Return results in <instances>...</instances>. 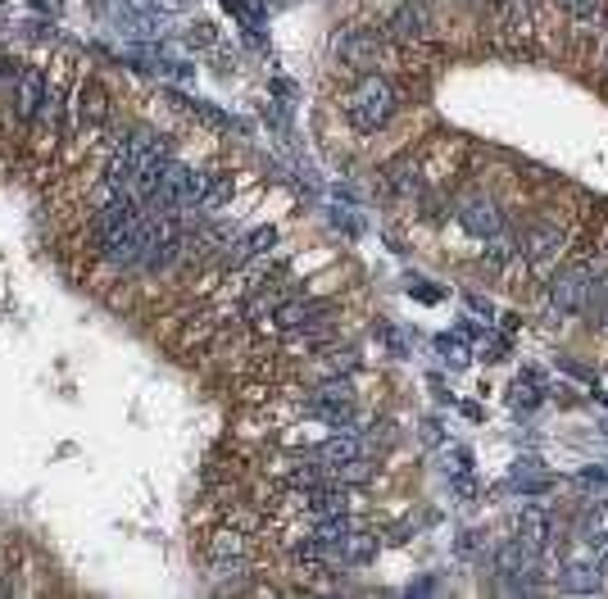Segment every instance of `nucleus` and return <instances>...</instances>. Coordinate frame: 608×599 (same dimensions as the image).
<instances>
[{
    "label": "nucleus",
    "instance_id": "f257e3e1",
    "mask_svg": "<svg viewBox=\"0 0 608 599\" xmlns=\"http://www.w3.org/2000/svg\"><path fill=\"white\" fill-rule=\"evenodd\" d=\"M395 105H400V96H395L391 82L377 78V73H363V82L345 100V118L354 123V132H377L391 123Z\"/></svg>",
    "mask_w": 608,
    "mask_h": 599
},
{
    "label": "nucleus",
    "instance_id": "f03ea898",
    "mask_svg": "<svg viewBox=\"0 0 608 599\" xmlns=\"http://www.w3.org/2000/svg\"><path fill=\"white\" fill-rule=\"evenodd\" d=\"M599 286V268L595 264H568L550 277V309L559 318H572V314H586L590 295Z\"/></svg>",
    "mask_w": 608,
    "mask_h": 599
},
{
    "label": "nucleus",
    "instance_id": "7ed1b4c3",
    "mask_svg": "<svg viewBox=\"0 0 608 599\" xmlns=\"http://www.w3.org/2000/svg\"><path fill=\"white\" fill-rule=\"evenodd\" d=\"M137 218H141V200L132 196V191H109L105 205L96 209V223H91V241H96L100 255H105V250L114 246Z\"/></svg>",
    "mask_w": 608,
    "mask_h": 599
},
{
    "label": "nucleus",
    "instance_id": "20e7f679",
    "mask_svg": "<svg viewBox=\"0 0 608 599\" xmlns=\"http://www.w3.org/2000/svg\"><path fill=\"white\" fill-rule=\"evenodd\" d=\"M336 55H341L354 73H377V64H382V32L345 28L341 37H336Z\"/></svg>",
    "mask_w": 608,
    "mask_h": 599
},
{
    "label": "nucleus",
    "instance_id": "39448f33",
    "mask_svg": "<svg viewBox=\"0 0 608 599\" xmlns=\"http://www.w3.org/2000/svg\"><path fill=\"white\" fill-rule=\"evenodd\" d=\"M432 32V5L427 0H400L386 19V37L391 41H422Z\"/></svg>",
    "mask_w": 608,
    "mask_h": 599
},
{
    "label": "nucleus",
    "instance_id": "423d86ee",
    "mask_svg": "<svg viewBox=\"0 0 608 599\" xmlns=\"http://www.w3.org/2000/svg\"><path fill=\"white\" fill-rule=\"evenodd\" d=\"M454 218H459V227H463L468 236H477V241H486V236L504 232V218H500V209H495L491 196H468V200H459Z\"/></svg>",
    "mask_w": 608,
    "mask_h": 599
},
{
    "label": "nucleus",
    "instance_id": "0eeeda50",
    "mask_svg": "<svg viewBox=\"0 0 608 599\" xmlns=\"http://www.w3.org/2000/svg\"><path fill=\"white\" fill-rule=\"evenodd\" d=\"M559 586L568 595H595V590H604V568L590 554H572L559 563Z\"/></svg>",
    "mask_w": 608,
    "mask_h": 599
},
{
    "label": "nucleus",
    "instance_id": "6e6552de",
    "mask_svg": "<svg viewBox=\"0 0 608 599\" xmlns=\"http://www.w3.org/2000/svg\"><path fill=\"white\" fill-rule=\"evenodd\" d=\"M518 250L531 259V264H550V259H559V250H563V227L559 223H531L527 232L518 236Z\"/></svg>",
    "mask_w": 608,
    "mask_h": 599
},
{
    "label": "nucleus",
    "instance_id": "1a4fd4ad",
    "mask_svg": "<svg viewBox=\"0 0 608 599\" xmlns=\"http://www.w3.org/2000/svg\"><path fill=\"white\" fill-rule=\"evenodd\" d=\"M518 541H527L531 550H554V541H559V522L550 518L545 509H536V504H527V509L518 513Z\"/></svg>",
    "mask_w": 608,
    "mask_h": 599
},
{
    "label": "nucleus",
    "instance_id": "9d476101",
    "mask_svg": "<svg viewBox=\"0 0 608 599\" xmlns=\"http://www.w3.org/2000/svg\"><path fill=\"white\" fill-rule=\"evenodd\" d=\"M318 459H323V468L332 472V468H345V463H354V459H368V441H363L354 427H341V432L332 436V441H323L318 445Z\"/></svg>",
    "mask_w": 608,
    "mask_h": 599
},
{
    "label": "nucleus",
    "instance_id": "9b49d317",
    "mask_svg": "<svg viewBox=\"0 0 608 599\" xmlns=\"http://www.w3.org/2000/svg\"><path fill=\"white\" fill-rule=\"evenodd\" d=\"M209 568H214V577H241V572H246V545H241L236 531L214 536V545H209Z\"/></svg>",
    "mask_w": 608,
    "mask_h": 599
},
{
    "label": "nucleus",
    "instance_id": "f8f14e48",
    "mask_svg": "<svg viewBox=\"0 0 608 599\" xmlns=\"http://www.w3.org/2000/svg\"><path fill=\"white\" fill-rule=\"evenodd\" d=\"M323 314H327L323 300H286V305L273 309V323L282 332H304V327H314Z\"/></svg>",
    "mask_w": 608,
    "mask_h": 599
},
{
    "label": "nucleus",
    "instance_id": "ddd939ff",
    "mask_svg": "<svg viewBox=\"0 0 608 599\" xmlns=\"http://www.w3.org/2000/svg\"><path fill=\"white\" fill-rule=\"evenodd\" d=\"M41 105H46V78H41V69L19 73V91H14V114H19L23 123H32V118L41 114Z\"/></svg>",
    "mask_w": 608,
    "mask_h": 599
},
{
    "label": "nucleus",
    "instance_id": "4468645a",
    "mask_svg": "<svg viewBox=\"0 0 608 599\" xmlns=\"http://www.w3.org/2000/svg\"><path fill=\"white\" fill-rule=\"evenodd\" d=\"M78 118L87 123V128H100L109 118V96H105V87H100L96 78H87L78 87Z\"/></svg>",
    "mask_w": 608,
    "mask_h": 599
},
{
    "label": "nucleus",
    "instance_id": "2eb2a0df",
    "mask_svg": "<svg viewBox=\"0 0 608 599\" xmlns=\"http://www.w3.org/2000/svg\"><path fill=\"white\" fill-rule=\"evenodd\" d=\"M577 541L581 545H604L608 541V504H586L577 518Z\"/></svg>",
    "mask_w": 608,
    "mask_h": 599
},
{
    "label": "nucleus",
    "instance_id": "dca6fc26",
    "mask_svg": "<svg viewBox=\"0 0 608 599\" xmlns=\"http://www.w3.org/2000/svg\"><path fill=\"white\" fill-rule=\"evenodd\" d=\"M377 550V536L373 531H359L354 527L350 536H345V550H341V563H350V568H359V563H368Z\"/></svg>",
    "mask_w": 608,
    "mask_h": 599
},
{
    "label": "nucleus",
    "instance_id": "f3484780",
    "mask_svg": "<svg viewBox=\"0 0 608 599\" xmlns=\"http://www.w3.org/2000/svg\"><path fill=\"white\" fill-rule=\"evenodd\" d=\"M168 100H177V105L187 109V114H196L200 123H209V128H232V118H227L223 109L205 105V100H187V96H177V91H168Z\"/></svg>",
    "mask_w": 608,
    "mask_h": 599
},
{
    "label": "nucleus",
    "instance_id": "a211bd4d",
    "mask_svg": "<svg viewBox=\"0 0 608 599\" xmlns=\"http://www.w3.org/2000/svg\"><path fill=\"white\" fill-rule=\"evenodd\" d=\"M273 241H277V232H273V227H259V232H250L246 241H236V246H241V250H232V255H227V259H232V264H241V259H250V255H264V250L273 246Z\"/></svg>",
    "mask_w": 608,
    "mask_h": 599
},
{
    "label": "nucleus",
    "instance_id": "6ab92c4d",
    "mask_svg": "<svg viewBox=\"0 0 608 599\" xmlns=\"http://www.w3.org/2000/svg\"><path fill=\"white\" fill-rule=\"evenodd\" d=\"M513 255H518V236H509V232H495V236H486V264H491V268L509 264Z\"/></svg>",
    "mask_w": 608,
    "mask_h": 599
},
{
    "label": "nucleus",
    "instance_id": "aec40b11",
    "mask_svg": "<svg viewBox=\"0 0 608 599\" xmlns=\"http://www.w3.org/2000/svg\"><path fill=\"white\" fill-rule=\"evenodd\" d=\"M232 196V177H209V187H205V196H200V205H196V214H214L223 200Z\"/></svg>",
    "mask_w": 608,
    "mask_h": 599
},
{
    "label": "nucleus",
    "instance_id": "412c9836",
    "mask_svg": "<svg viewBox=\"0 0 608 599\" xmlns=\"http://www.w3.org/2000/svg\"><path fill=\"white\" fill-rule=\"evenodd\" d=\"M536 400H540V377L536 373L518 377V386H513V404H518V409H531Z\"/></svg>",
    "mask_w": 608,
    "mask_h": 599
},
{
    "label": "nucleus",
    "instance_id": "4be33fe9",
    "mask_svg": "<svg viewBox=\"0 0 608 599\" xmlns=\"http://www.w3.org/2000/svg\"><path fill=\"white\" fill-rule=\"evenodd\" d=\"M436 350L445 354V364H450V368L468 364V345H463V336H441V341H436Z\"/></svg>",
    "mask_w": 608,
    "mask_h": 599
},
{
    "label": "nucleus",
    "instance_id": "5701e85b",
    "mask_svg": "<svg viewBox=\"0 0 608 599\" xmlns=\"http://www.w3.org/2000/svg\"><path fill=\"white\" fill-rule=\"evenodd\" d=\"M563 10L572 14L577 23H595V14H599V0H559Z\"/></svg>",
    "mask_w": 608,
    "mask_h": 599
},
{
    "label": "nucleus",
    "instance_id": "b1692460",
    "mask_svg": "<svg viewBox=\"0 0 608 599\" xmlns=\"http://www.w3.org/2000/svg\"><path fill=\"white\" fill-rule=\"evenodd\" d=\"M409 295L413 300H422V305H436V300H441V286H409Z\"/></svg>",
    "mask_w": 608,
    "mask_h": 599
},
{
    "label": "nucleus",
    "instance_id": "393cba45",
    "mask_svg": "<svg viewBox=\"0 0 608 599\" xmlns=\"http://www.w3.org/2000/svg\"><path fill=\"white\" fill-rule=\"evenodd\" d=\"M559 368H563V373H572V377H581V382H595V373L581 368V364H572V359H559Z\"/></svg>",
    "mask_w": 608,
    "mask_h": 599
},
{
    "label": "nucleus",
    "instance_id": "a878e982",
    "mask_svg": "<svg viewBox=\"0 0 608 599\" xmlns=\"http://www.w3.org/2000/svg\"><path fill=\"white\" fill-rule=\"evenodd\" d=\"M468 309H472V314H486V318L495 314V309H491V300H481V295H468Z\"/></svg>",
    "mask_w": 608,
    "mask_h": 599
},
{
    "label": "nucleus",
    "instance_id": "bb28decb",
    "mask_svg": "<svg viewBox=\"0 0 608 599\" xmlns=\"http://www.w3.org/2000/svg\"><path fill=\"white\" fill-rule=\"evenodd\" d=\"M472 491H477V486H472V482H468V477H459V482H454V495H463V500H468V495H472Z\"/></svg>",
    "mask_w": 608,
    "mask_h": 599
},
{
    "label": "nucleus",
    "instance_id": "cd10ccee",
    "mask_svg": "<svg viewBox=\"0 0 608 599\" xmlns=\"http://www.w3.org/2000/svg\"><path fill=\"white\" fill-rule=\"evenodd\" d=\"M599 568H604V577H608V541L599 545Z\"/></svg>",
    "mask_w": 608,
    "mask_h": 599
},
{
    "label": "nucleus",
    "instance_id": "c85d7f7f",
    "mask_svg": "<svg viewBox=\"0 0 608 599\" xmlns=\"http://www.w3.org/2000/svg\"><path fill=\"white\" fill-rule=\"evenodd\" d=\"M599 327H604V332H608V314H604V323H599Z\"/></svg>",
    "mask_w": 608,
    "mask_h": 599
},
{
    "label": "nucleus",
    "instance_id": "c756f323",
    "mask_svg": "<svg viewBox=\"0 0 608 599\" xmlns=\"http://www.w3.org/2000/svg\"><path fill=\"white\" fill-rule=\"evenodd\" d=\"M491 5H500V0H491Z\"/></svg>",
    "mask_w": 608,
    "mask_h": 599
}]
</instances>
